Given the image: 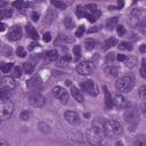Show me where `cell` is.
Returning <instances> with one entry per match:
<instances>
[{
	"mask_svg": "<svg viewBox=\"0 0 146 146\" xmlns=\"http://www.w3.org/2000/svg\"><path fill=\"white\" fill-rule=\"evenodd\" d=\"M103 129H104V135L110 137V138H117L123 132L122 125L117 121H114V120L105 121L104 125H103Z\"/></svg>",
	"mask_w": 146,
	"mask_h": 146,
	"instance_id": "6da1fadb",
	"label": "cell"
},
{
	"mask_svg": "<svg viewBox=\"0 0 146 146\" xmlns=\"http://www.w3.org/2000/svg\"><path fill=\"white\" fill-rule=\"evenodd\" d=\"M115 88L123 94H128L133 88V79L130 75H124L122 78H119L115 82Z\"/></svg>",
	"mask_w": 146,
	"mask_h": 146,
	"instance_id": "7a4b0ae2",
	"label": "cell"
},
{
	"mask_svg": "<svg viewBox=\"0 0 146 146\" xmlns=\"http://www.w3.org/2000/svg\"><path fill=\"white\" fill-rule=\"evenodd\" d=\"M123 117H124V121L129 124L130 130H133L135 127L138 124V121H139V112H138V108H136V107H129L128 110H125V112L123 114Z\"/></svg>",
	"mask_w": 146,
	"mask_h": 146,
	"instance_id": "3957f363",
	"label": "cell"
},
{
	"mask_svg": "<svg viewBox=\"0 0 146 146\" xmlns=\"http://www.w3.org/2000/svg\"><path fill=\"white\" fill-rule=\"evenodd\" d=\"M86 138L87 140L90 143V144H94V145H99L103 139H104V132L99 129V128H96V127H91L87 130L86 132Z\"/></svg>",
	"mask_w": 146,
	"mask_h": 146,
	"instance_id": "277c9868",
	"label": "cell"
},
{
	"mask_svg": "<svg viewBox=\"0 0 146 146\" xmlns=\"http://www.w3.org/2000/svg\"><path fill=\"white\" fill-rule=\"evenodd\" d=\"M14 112V104L8 100L0 102V120H7Z\"/></svg>",
	"mask_w": 146,
	"mask_h": 146,
	"instance_id": "5b68a950",
	"label": "cell"
},
{
	"mask_svg": "<svg viewBox=\"0 0 146 146\" xmlns=\"http://www.w3.org/2000/svg\"><path fill=\"white\" fill-rule=\"evenodd\" d=\"M95 66L92 64V62H89V60H83L81 63H79L76 65V72L81 75H89L92 73Z\"/></svg>",
	"mask_w": 146,
	"mask_h": 146,
	"instance_id": "8992f818",
	"label": "cell"
},
{
	"mask_svg": "<svg viewBox=\"0 0 146 146\" xmlns=\"http://www.w3.org/2000/svg\"><path fill=\"white\" fill-rule=\"evenodd\" d=\"M80 87H81L82 91H86L89 95H92V96L98 95V88L96 87V84L91 80H84V81H82L80 83Z\"/></svg>",
	"mask_w": 146,
	"mask_h": 146,
	"instance_id": "52a82bcc",
	"label": "cell"
},
{
	"mask_svg": "<svg viewBox=\"0 0 146 146\" xmlns=\"http://www.w3.org/2000/svg\"><path fill=\"white\" fill-rule=\"evenodd\" d=\"M29 103L33 107H42L46 104V99L39 92H32L29 96Z\"/></svg>",
	"mask_w": 146,
	"mask_h": 146,
	"instance_id": "ba28073f",
	"label": "cell"
},
{
	"mask_svg": "<svg viewBox=\"0 0 146 146\" xmlns=\"http://www.w3.org/2000/svg\"><path fill=\"white\" fill-rule=\"evenodd\" d=\"M52 94H54V96L56 97V98H58L63 104H66L67 103V100H68V94H67V91L64 89V88H62V87H55L54 89H52Z\"/></svg>",
	"mask_w": 146,
	"mask_h": 146,
	"instance_id": "9c48e42d",
	"label": "cell"
},
{
	"mask_svg": "<svg viewBox=\"0 0 146 146\" xmlns=\"http://www.w3.org/2000/svg\"><path fill=\"white\" fill-rule=\"evenodd\" d=\"M64 116H65L66 121H67L70 124H72V125H78V124H80V122H81L79 114H78L76 112H74V111H66V112L64 113Z\"/></svg>",
	"mask_w": 146,
	"mask_h": 146,
	"instance_id": "30bf717a",
	"label": "cell"
},
{
	"mask_svg": "<svg viewBox=\"0 0 146 146\" xmlns=\"http://www.w3.org/2000/svg\"><path fill=\"white\" fill-rule=\"evenodd\" d=\"M21 38H22V29H21L18 25L13 26V27L9 30L8 34H7V39L10 40V41H17V40H19Z\"/></svg>",
	"mask_w": 146,
	"mask_h": 146,
	"instance_id": "8fae6325",
	"label": "cell"
},
{
	"mask_svg": "<svg viewBox=\"0 0 146 146\" xmlns=\"http://www.w3.org/2000/svg\"><path fill=\"white\" fill-rule=\"evenodd\" d=\"M113 104H114L117 108H127L128 105H129L128 99H127L124 96L120 95V94L115 95V97H114V99H113Z\"/></svg>",
	"mask_w": 146,
	"mask_h": 146,
	"instance_id": "7c38bea8",
	"label": "cell"
},
{
	"mask_svg": "<svg viewBox=\"0 0 146 146\" xmlns=\"http://www.w3.org/2000/svg\"><path fill=\"white\" fill-rule=\"evenodd\" d=\"M41 84H42V80L40 79V76H33L32 79H30L29 81H27V87L30 88V89H33V90H36V89H39L40 87H41Z\"/></svg>",
	"mask_w": 146,
	"mask_h": 146,
	"instance_id": "4fadbf2b",
	"label": "cell"
},
{
	"mask_svg": "<svg viewBox=\"0 0 146 146\" xmlns=\"http://www.w3.org/2000/svg\"><path fill=\"white\" fill-rule=\"evenodd\" d=\"M0 87L7 88V89H13L15 87V82L11 78H1L0 79Z\"/></svg>",
	"mask_w": 146,
	"mask_h": 146,
	"instance_id": "5bb4252c",
	"label": "cell"
},
{
	"mask_svg": "<svg viewBox=\"0 0 146 146\" xmlns=\"http://www.w3.org/2000/svg\"><path fill=\"white\" fill-rule=\"evenodd\" d=\"M55 17H56V13H55V10H52V9H48V11H47L46 15H44V21H43V23L47 24V25H49V24L52 23V21L55 19Z\"/></svg>",
	"mask_w": 146,
	"mask_h": 146,
	"instance_id": "9a60e30c",
	"label": "cell"
},
{
	"mask_svg": "<svg viewBox=\"0 0 146 146\" xmlns=\"http://www.w3.org/2000/svg\"><path fill=\"white\" fill-rule=\"evenodd\" d=\"M71 94H72L73 98H74L76 102H79V103H82V102H83L82 92H81L76 87H72V88H71Z\"/></svg>",
	"mask_w": 146,
	"mask_h": 146,
	"instance_id": "2e32d148",
	"label": "cell"
},
{
	"mask_svg": "<svg viewBox=\"0 0 146 146\" xmlns=\"http://www.w3.org/2000/svg\"><path fill=\"white\" fill-rule=\"evenodd\" d=\"M103 89H104V95H105V105H106L107 108H111L113 106L112 96H111V94H110V91H108V89L106 87H103Z\"/></svg>",
	"mask_w": 146,
	"mask_h": 146,
	"instance_id": "e0dca14e",
	"label": "cell"
},
{
	"mask_svg": "<svg viewBox=\"0 0 146 146\" xmlns=\"http://www.w3.org/2000/svg\"><path fill=\"white\" fill-rule=\"evenodd\" d=\"M26 33H27V36L34 39V40H38L39 39V35H38V32L35 31V29L31 25V24H27L26 25Z\"/></svg>",
	"mask_w": 146,
	"mask_h": 146,
	"instance_id": "ac0fdd59",
	"label": "cell"
},
{
	"mask_svg": "<svg viewBox=\"0 0 146 146\" xmlns=\"http://www.w3.org/2000/svg\"><path fill=\"white\" fill-rule=\"evenodd\" d=\"M10 97H11L10 89L0 87V100H8Z\"/></svg>",
	"mask_w": 146,
	"mask_h": 146,
	"instance_id": "d6986e66",
	"label": "cell"
},
{
	"mask_svg": "<svg viewBox=\"0 0 146 146\" xmlns=\"http://www.w3.org/2000/svg\"><path fill=\"white\" fill-rule=\"evenodd\" d=\"M124 62H125V66H127L128 68H132V67H135V66L137 65V58H136L135 56L127 57V58L124 59Z\"/></svg>",
	"mask_w": 146,
	"mask_h": 146,
	"instance_id": "ffe728a7",
	"label": "cell"
},
{
	"mask_svg": "<svg viewBox=\"0 0 146 146\" xmlns=\"http://www.w3.org/2000/svg\"><path fill=\"white\" fill-rule=\"evenodd\" d=\"M116 43H117V40H116L115 38H110V39H107V40L105 41V43H104V49H108V48H111V47H114V46H116Z\"/></svg>",
	"mask_w": 146,
	"mask_h": 146,
	"instance_id": "44dd1931",
	"label": "cell"
},
{
	"mask_svg": "<svg viewBox=\"0 0 146 146\" xmlns=\"http://www.w3.org/2000/svg\"><path fill=\"white\" fill-rule=\"evenodd\" d=\"M75 14H76V16L79 17V18H82V17H84L86 15H87V10H86V8L83 7V6H78L76 7V10H75Z\"/></svg>",
	"mask_w": 146,
	"mask_h": 146,
	"instance_id": "7402d4cb",
	"label": "cell"
},
{
	"mask_svg": "<svg viewBox=\"0 0 146 146\" xmlns=\"http://www.w3.org/2000/svg\"><path fill=\"white\" fill-rule=\"evenodd\" d=\"M13 64L11 63H0V71L3 73H8L10 70H13Z\"/></svg>",
	"mask_w": 146,
	"mask_h": 146,
	"instance_id": "603a6c76",
	"label": "cell"
},
{
	"mask_svg": "<svg viewBox=\"0 0 146 146\" xmlns=\"http://www.w3.org/2000/svg\"><path fill=\"white\" fill-rule=\"evenodd\" d=\"M141 16V9L140 8H133L130 13V17L133 19H139Z\"/></svg>",
	"mask_w": 146,
	"mask_h": 146,
	"instance_id": "cb8c5ba5",
	"label": "cell"
},
{
	"mask_svg": "<svg viewBox=\"0 0 146 146\" xmlns=\"http://www.w3.org/2000/svg\"><path fill=\"white\" fill-rule=\"evenodd\" d=\"M116 24H117V17H112L107 21L106 26H107L108 30H113L114 27H116Z\"/></svg>",
	"mask_w": 146,
	"mask_h": 146,
	"instance_id": "d4e9b609",
	"label": "cell"
},
{
	"mask_svg": "<svg viewBox=\"0 0 146 146\" xmlns=\"http://www.w3.org/2000/svg\"><path fill=\"white\" fill-rule=\"evenodd\" d=\"M84 46H86V49H87V50H92V49L95 48V46H96V41H95L94 39L89 38V39L86 40Z\"/></svg>",
	"mask_w": 146,
	"mask_h": 146,
	"instance_id": "484cf974",
	"label": "cell"
},
{
	"mask_svg": "<svg viewBox=\"0 0 146 146\" xmlns=\"http://www.w3.org/2000/svg\"><path fill=\"white\" fill-rule=\"evenodd\" d=\"M107 73H110L112 76H117L119 75V72H120V68L117 66H110L108 68L105 70Z\"/></svg>",
	"mask_w": 146,
	"mask_h": 146,
	"instance_id": "4316f807",
	"label": "cell"
},
{
	"mask_svg": "<svg viewBox=\"0 0 146 146\" xmlns=\"http://www.w3.org/2000/svg\"><path fill=\"white\" fill-rule=\"evenodd\" d=\"M13 15V10L11 9H1L0 10V18L5 19V18H9Z\"/></svg>",
	"mask_w": 146,
	"mask_h": 146,
	"instance_id": "83f0119b",
	"label": "cell"
},
{
	"mask_svg": "<svg viewBox=\"0 0 146 146\" xmlns=\"http://www.w3.org/2000/svg\"><path fill=\"white\" fill-rule=\"evenodd\" d=\"M50 2H51L52 6H55V7L58 8V9H65V8H66L65 2L62 1V0H50Z\"/></svg>",
	"mask_w": 146,
	"mask_h": 146,
	"instance_id": "f1b7e54d",
	"label": "cell"
},
{
	"mask_svg": "<svg viewBox=\"0 0 146 146\" xmlns=\"http://www.w3.org/2000/svg\"><path fill=\"white\" fill-rule=\"evenodd\" d=\"M133 145H136V146H145L146 145V138L143 135H140L139 137H137V139L135 140Z\"/></svg>",
	"mask_w": 146,
	"mask_h": 146,
	"instance_id": "f546056e",
	"label": "cell"
},
{
	"mask_svg": "<svg viewBox=\"0 0 146 146\" xmlns=\"http://www.w3.org/2000/svg\"><path fill=\"white\" fill-rule=\"evenodd\" d=\"M64 24H65V27H66L67 30H72V29L74 27V22H73V19H72L70 16H67V17L65 18Z\"/></svg>",
	"mask_w": 146,
	"mask_h": 146,
	"instance_id": "4dcf8cb0",
	"label": "cell"
},
{
	"mask_svg": "<svg viewBox=\"0 0 146 146\" xmlns=\"http://www.w3.org/2000/svg\"><path fill=\"white\" fill-rule=\"evenodd\" d=\"M47 56H48V58L50 59V60H56L57 58H58V51L57 50H55V49H52V50H49L48 52H47Z\"/></svg>",
	"mask_w": 146,
	"mask_h": 146,
	"instance_id": "1f68e13d",
	"label": "cell"
},
{
	"mask_svg": "<svg viewBox=\"0 0 146 146\" xmlns=\"http://www.w3.org/2000/svg\"><path fill=\"white\" fill-rule=\"evenodd\" d=\"M23 70H24V72H25V73L30 74V73H32V72H33L34 66H33V64H32V63H24V64H23Z\"/></svg>",
	"mask_w": 146,
	"mask_h": 146,
	"instance_id": "d6a6232c",
	"label": "cell"
},
{
	"mask_svg": "<svg viewBox=\"0 0 146 146\" xmlns=\"http://www.w3.org/2000/svg\"><path fill=\"white\" fill-rule=\"evenodd\" d=\"M117 47H119V49H121V50H132V46H131V43L125 42V41L121 42Z\"/></svg>",
	"mask_w": 146,
	"mask_h": 146,
	"instance_id": "836d02e7",
	"label": "cell"
},
{
	"mask_svg": "<svg viewBox=\"0 0 146 146\" xmlns=\"http://www.w3.org/2000/svg\"><path fill=\"white\" fill-rule=\"evenodd\" d=\"M114 58H115V55H114L113 52L107 54V55H106V57H105V64L111 65V64L114 62Z\"/></svg>",
	"mask_w": 146,
	"mask_h": 146,
	"instance_id": "e575fe53",
	"label": "cell"
},
{
	"mask_svg": "<svg viewBox=\"0 0 146 146\" xmlns=\"http://www.w3.org/2000/svg\"><path fill=\"white\" fill-rule=\"evenodd\" d=\"M81 48H80V46H74L73 47V55L75 56V60H78L79 58H80V55H81Z\"/></svg>",
	"mask_w": 146,
	"mask_h": 146,
	"instance_id": "d590c367",
	"label": "cell"
},
{
	"mask_svg": "<svg viewBox=\"0 0 146 146\" xmlns=\"http://www.w3.org/2000/svg\"><path fill=\"white\" fill-rule=\"evenodd\" d=\"M86 10H87L88 14H94V13L97 10V7H96V5L90 3V5H88V6L86 7Z\"/></svg>",
	"mask_w": 146,
	"mask_h": 146,
	"instance_id": "8d00e7d4",
	"label": "cell"
},
{
	"mask_svg": "<svg viewBox=\"0 0 146 146\" xmlns=\"http://www.w3.org/2000/svg\"><path fill=\"white\" fill-rule=\"evenodd\" d=\"M16 54H17V56L21 57V58H24V57L26 56V51H25V49H24L23 47H18L17 50H16Z\"/></svg>",
	"mask_w": 146,
	"mask_h": 146,
	"instance_id": "74e56055",
	"label": "cell"
},
{
	"mask_svg": "<svg viewBox=\"0 0 146 146\" xmlns=\"http://www.w3.org/2000/svg\"><path fill=\"white\" fill-rule=\"evenodd\" d=\"M21 67L18 66H13V76L14 78H19L21 76Z\"/></svg>",
	"mask_w": 146,
	"mask_h": 146,
	"instance_id": "f35d334b",
	"label": "cell"
},
{
	"mask_svg": "<svg viewBox=\"0 0 146 146\" xmlns=\"http://www.w3.org/2000/svg\"><path fill=\"white\" fill-rule=\"evenodd\" d=\"M139 96L143 100H145V98H146V87L145 86H141L139 88Z\"/></svg>",
	"mask_w": 146,
	"mask_h": 146,
	"instance_id": "ab89813d",
	"label": "cell"
},
{
	"mask_svg": "<svg viewBox=\"0 0 146 146\" xmlns=\"http://www.w3.org/2000/svg\"><path fill=\"white\" fill-rule=\"evenodd\" d=\"M145 26H146V21H145V19H143V21L139 23V25H138V27H139V31H140L143 34H145V33H146Z\"/></svg>",
	"mask_w": 146,
	"mask_h": 146,
	"instance_id": "60d3db41",
	"label": "cell"
},
{
	"mask_svg": "<svg viewBox=\"0 0 146 146\" xmlns=\"http://www.w3.org/2000/svg\"><path fill=\"white\" fill-rule=\"evenodd\" d=\"M145 63H146V60H145V58H143V60H141V67H140V75H141L143 78H145V76H146V70H145Z\"/></svg>",
	"mask_w": 146,
	"mask_h": 146,
	"instance_id": "b9f144b4",
	"label": "cell"
},
{
	"mask_svg": "<svg viewBox=\"0 0 146 146\" xmlns=\"http://www.w3.org/2000/svg\"><path fill=\"white\" fill-rule=\"evenodd\" d=\"M116 31L119 35H123L125 33V27L123 25H116Z\"/></svg>",
	"mask_w": 146,
	"mask_h": 146,
	"instance_id": "7bdbcfd3",
	"label": "cell"
},
{
	"mask_svg": "<svg viewBox=\"0 0 146 146\" xmlns=\"http://www.w3.org/2000/svg\"><path fill=\"white\" fill-rule=\"evenodd\" d=\"M84 33V26L83 25H80L75 32V36H82V34Z\"/></svg>",
	"mask_w": 146,
	"mask_h": 146,
	"instance_id": "ee69618b",
	"label": "cell"
},
{
	"mask_svg": "<svg viewBox=\"0 0 146 146\" xmlns=\"http://www.w3.org/2000/svg\"><path fill=\"white\" fill-rule=\"evenodd\" d=\"M39 127H40V130H41L42 132H49V131H50V129H49V125H48V124L40 123V124H39Z\"/></svg>",
	"mask_w": 146,
	"mask_h": 146,
	"instance_id": "f6af8a7d",
	"label": "cell"
},
{
	"mask_svg": "<svg viewBox=\"0 0 146 146\" xmlns=\"http://www.w3.org/2000/svg\"><path fill=\"white\" fill-rule=\"evenodd\" d=\"M29 117H30V113H29L27 111H23V112L21 113V119H22L23 121L29 120Z\"/></svg>",
	"mask_w": 146,
	"mask_h": 146,
	"instance_id": "bcb514c9",
	"label": "cell"
},
{
	"mask_svg": "<svg viewBox=\"0 0 146 146\" xmlns=\"http://www.w3.org/2000/svg\"><path fill=\"white\" fill-rule=\"evenodd\" d=\"M84 17H87V19H88L90 23H94V22H96V21H97V18H96L92 14H88V13H87V15H86Z\"/></svg>",
	"mask_w": 146,
	"mask_h": 146,
	"instance_id": "7dc6e473",
	"label": "cell"
},
{
	"mask_svg": "<svg viewBox=\"0 0 146 146\" xmlns=\"http://www.w3.org/2000/svg\"><path fill=\"white\" fill-rule=\"evenodd\" d=\"M50 40H51L50 33H44V34H43V41H44V42H49Z\"/></svg>",
	"mask_w": 146,
	"mask_h": 146,
	"instance_id": "c3c4849f",
	"label": "cell"
},
{
	"mask_svg": "<svg viewBox=\"0 0 146 146\" xmlns=\"http://www.w3.org/2000/svg\"><path fill=\"white\" fill-rule=\"evenodd\" d=\"M23 2H24V0H17V1H15V2H14V6H15V7H17V8H21V9H22Z\"/></svg>",
	"mask_w": 146,
	"mask_h": 146,
	"instance_id": "681fc988",
	"label": "cell"
},
{
	"mask_svg": "<svg viewBox=\"0 0 146 146\" xmlns=\"http://www.w3.org/2000/svg\"><path fill=\"white\" fill-rule=\"evenodd\" d=\"M39 16H40V15H39V13H36V11H33L32 15H31V17H32V19H33L34 22H36V21L39 19Z\"/></svg>",
	"mask_w": 146,
	"mask_h": 146,
	"instance_id": "f907efd6",
	"label": "cell"
},
{
	"mask_svg": "<svg viewBox=\"0 0 146 146\" xmlns=\"http://www.w3.org/2000/svg\"><path fill=\"white\" fill-rule=\"evenodd\" d=\"M62 40H63V41H66V42H73L74 39H73V38H70L68 35H63V36H62Z\"/></svg>",
	"mask_w": 146,
	"mask_h": 146,
	"instance_id": "816d5d0a",
	"label": "cell"
},
{
	"mask_svg": "<svg viewBox=\"0 0 146 146\" xmlns=\"http://www.w3.org/2000/svg\"><path fill=\"white\" fill-rule=\"evenodd\" d=\"M125 58H127V56H124V55H122V54H119V55L116 56V59H117L119 62H124Z\"/></svg>",
	"mask_w": 146,
	"mask_h": 146,
	"instance_id": "f5cc1de1",
	"label": "cell"
},
{
	"mask_svg": "<svg viewBox=\"0 0 146 146\" xmlns=\"http://www.w3.org/2000/svg\"><path fill=\"white\" fill-rule=\"evenodd\" d=\"M123 6H124L123 0H117V8L121 9V8H123Z\"/></svg>",
	"mask_w": 146,
	"mask_h": 146,
	"instance_id": "db71d44e",
	"label": "cell"
},
{
	"mask_svg": "<svg viewBox=\"0 0 146 146\" xmlns=\"http://www.w3.org/2000/svg\"><path fill=\"white\" fill-rule=\"evenodd\" d=\"M6 27H7V25L5 23H0V32H3L6 30Z\"/></svg>",
	"mask_w": 146,
	"mask_h": 146,
	"instance_id": "11a10c76",
	"label": "cell"
},
{
	"mask_svg": "<svg viewBox=\"0 0 146 146\" xmlns=\"http://www.w3.org/2000/svg\"><path fill=\"white\" fill-rule=\"evenodd\" d=\"M139 50H140V52H145V51H146V44H145V43H143V44L140 46Z\"/></svg>",
	"mask_w": 146,
	"mask_h": 146,
	"instance_id": "9f6ffc18",
	"label": "cell"
},
{
	"mask_svg": "<svg viewBox=\"0 0 146 146\" xmlns=\"http://www.w3.org/2000/svg\"><path fill=\"white\" fill-rule=\"evenodd\" d=\"M6 146V145H8V143H7V140H5V139H2V138H0V146Z\"/></svg>",
	"mask_w": 146,
	"mask_h": 146,
	"instance_id": "6f0895ef",
	"label": "cell"
},
{
	"mask_svg": "<svg viewBox=\"0 0 146 146\" xmlns=\"http://www.w3.org/2000/svg\"><path fill=\"white\" fill-rule=\"evenodd\" d=\"M39 44L38 43H35V42H32L31 44H30V49H33V48H35V47H38Z\"/></svg>",
	"mask_w": 146,
	"mask_h": 146,
	"instance_id": "680465c9",
	"label": "cell"
},
{
	"mask_svg": "<svg viewBox=\"0 0 146 146\" xmlns=\"http://www.w3.org/2000/svg\"><path fill=\"white\" fill-rule=\"evenodd\" d=\"M7 5V2L5 1V0H0V8H2V7H5Z\"/></svg>",
	"mask_w": 146,
	"mask_h": 146,
	"instance_id": "91938a15",
	"label": "cell"
},
{
	"mask_svg": "<svg viewBox=\"0 0 146 146\" xmlns=\"http://www.w3.org/2000/svg\"><path fill=\"white\" fill-rule=\"evenodd\" d=\"M34 1H36V2H42V1H44V0H34Z\"/></svg>",
	"mask_w": 146,
	"mask_h": 146,
	"instance_id": "94428289",
	"label": "cell"
},
{
	"mask_svg": "<svg viewBox=\"0 0 146 146\" xmlns=\"http://www.w3.org/2000/svg\"><path fill=\"white\" fill-rule=\"evenodd\" d=\"M0 123H1V120H0Z\"/></svg>",
	"mask_w": 146,
	"mask_h": 146,
	"instance_id": "6125c7cd",
	"label": "cell"
}]
</instances>
